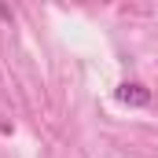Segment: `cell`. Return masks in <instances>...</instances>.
I'll return each mask as SVG.
<instances>
[{
	"mask_svg": "<svg viewBox=\"0 0 158 158\" xmlns=\"http://www.w3.org/2000/svg\"><path fill=\"white\" fill-rule=\"evenodd\" d=\"M118 99L129 103V107H147L151 92H147L143 85H136V81H125V85H118Z\"/></svg>",
	"mask_w": 158,
	"mask_h": 158,
	"instance_id": "1",
	"label": "cell"
}]
</instances>
